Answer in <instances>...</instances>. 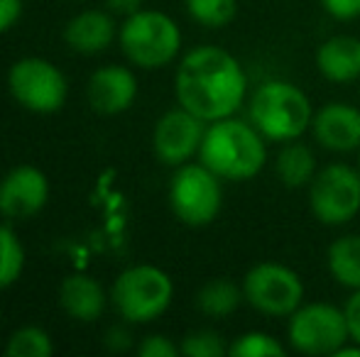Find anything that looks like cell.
<instances>
[{"mask_svg": "<svg viewBox=\"0 0 360 357\" xmlns=\"http://www.w3.org/2000/svg\"><path fill=\"white\" fill-rule=\"evenodd\" d=\"M174 93L181 108L206 123L231 118L248 95V74L228 49L204 44L186 54L176 67Z\"/></svg>", "mask_w": 360, "mask_h": 357, "instance_id": "cell-1", "label": "cell"}, {"mask_svg": "<svg viewBox=\"0 0 360 357\" xmlns=\"http://www.w3.org/2000/svg\"><path fill=\"white\" fill-rule=\"evenodd\" d=\"M199 162L223 181L255 179L267 164V144L250 120L221 118L209 123Z\"/></svg>", "mask_w": 360, "mask_h": 357, "instance_id": "cell-2", "label": "cell"}, {"mask_svg": "<svg viewBox=\"0 0 360 357\" xmlns=\"http://www.w3.org/2000/svg\"><path fill=\"white\" fill-rule=\"evenodd\" d=\"M250 123L270 142H292L311 130L314 108L309 95L289 81H265L250 95Z\"/></svg>", "mask_w": 360, "mask_h": 357, "instance_id": "cell-3", "label": "cell"}, {"mask_svg": "<svg viewBox=\"0 0 360 357\" xmlns=\"http://www.w3.org/2000/svg\"><path fill=\"white\" fill-rule=\"evenodd\" d=\"M120 47L140 69H162L181 49V29L160 10H138L120 27Z\"/></svg>", "mask_w": 360, "mask_h": 357, "instance_id": "cell-4", "label": "cell"}, {"mask_svg": "<svg viewBox=\"0 0 360 357\" xmlns=\"http://www.w3.org/2000/svg\"><path fill=\"white\" fill-rule=\"evenodd\" d=\"M346 311L326 301L302 304L287 318V343L294 353L309 357H333L348 343Z\"/></svg>", "mask_w": 360, "mask_h": 357, "instance_id": "cell-5", "label": "cell"}, {"mask_svg": "<svg viewBox=\"0 0 360 357\" xmlns=\"http://www.w3.org/2000/svg\"><path fill=\"white\" fill-rule=\"evenodd\" d=\"M174 299L169 274L152 264L125 269L113 284V304L130 323H150L160 318Z\"/></svg>", "mask_w": 360, "mask_h": 357, "instance_id": "cell-6", "label": "cell"}, {"mask_svg": "<svg viewBox=\"0 0 360 357\" xmlns=\"http://www.w3.org/2000/svg\"><path fill=\"white\" fill-rule=\"evenodd\" d=\"M221 177H216L204 164H181L176 167L169 184V206L172 213L191 228L211 225L221 213L223 186Z\"/></svg>", "mask_w": 360, "mask_h": 357, "instance_id": "cell-7", "label": "cell"}, {"mask_svg": "<svg viewBox=\"0 0 360 357\" xmlns=\"http://www.w3.org/2000/svg\"><path fill=\"white\" fill-rule=\"evenodd\" d=\"M243 296L250 309L270 318H289L304 304V281L280 262H257L243 276Z\"/></svg>", "mask_w": 360, "mask_h": 357, "instance_id": "cell-8", "label": "cell"}, {"mask_svg": "<svg viewBox=\"0 0 360 357\" xmlns=\"http://www.w3.org/2000/svg\"><path fill=\"white\" fill-rule=\"evenodd\" d=\"M309 208L328 228L351 223L360 213V169L351 164H326L309 184Z\"/></svg>", "mask_w": 360, "mask_h": 357, "instance_id": "cell-9", "label": "cell"}, {"mask_svg": "<svg viewBox=\"0 0 360 357\" xmlns=\"http://www.w3.org/2000/svg\"><path fill=\"white\" fill-rule=\"evenodd\" d=\"M8 88L22 108L32 113H57L67 100V79L54 64L25 57L8 72Z\"/></svg>", "mask_w": 360, "mask_h": 357, "instance_id": "cell-10", "label": "cell"}, {"mask_svg": "<svg viewBox=\"0 0 360 357\" xmlns=\"http://www.w3.org/2000/svg\"><path fill=\"white\" fill-rule=\"evenodd\" d=\"M206 120L189 113L186 108L167 110L155 125L152 133V147L162 164L167 167H181L189 162L194 154H199L204 142Z\"/></svg>", "mask_w": 360, "mask_h": 357, "instance_id": "cell-11", "label": "cell"}, {"mask_svg": "<svg viewBox=\"0 0 360 357\" xmlns=\"http://www.w3.org/2000/svg\"><path fill=\"white\" fill-rule=\"evenodd\" d=\"M49 198V181L39 169L30 164L10 169L0 179V213L5 218H30L39 213L47 206Z\"/></svg>", "mask_w": 360, "mask_h": 357, "instance_id": "cell-12", "label": "cell"}, {"mask_svg": "<svg viewBox=\"0 0 360 357\" xmlns=\"http://www.w3.org/2000/svg\"><path fill=\"white\" fill-rule=\"evenodd\" d=\"M311 135L328 152L351 154L360 149V110L351 103L331 100L314 113Z\"/></svg>", "mask_w": 360, "mask_h": 357, "instance_id": "cell-13", "label": "cell"}, {"mask_svg": "<svg viewBox=\"0 0 360 357\" xmlns=\"http://www.w3.org/2000/svg\"><path fill=\"white\" fill-rule=\"evenodd\" d=\"M89 103L101 115H118L135 103L138 79L125 67H103L89 79Z\"/></svg>", "mask_w": 360, "mask_h": 357, "instance_id": "cell-14", "label": "cell"}, {"mask_svg": "<svg viewBox=\"0 0 360 357\" xmlns=\"http://www.w3.org/2000/svg\"><path fill=\"white\" fill-rule=\"evenodd\" d=\"M316 69L331 83L360 81V37L333 34L316 49Z\"/></svg>", "mask_w": 360, "mask_h": 357, "instance_id": "cell-15", "label": "cell"}, {"mask_svg": "<svg viewBox=\"0 0 360 357\" xmlns=\"http://www.w3.org/2000/svg\"><path fill=\"white\" fill-rule=\"evenodd\" d=\"M115 37V25L110 15L101 13V10H86V13L76 15L69 20L67 29H64V39L72 49L81 54H101L113 44Z\"/></svg>", "mask_w": 360, "mask_h": 357, "instance_id": "cell-16", "label": "cell"}, {"mask_svg": "<svg viewBox=\"0 0 360 357\" xmlns=\"http://www.w3.org/2000/svg\"><path fill=\"white\" fill-rule=\"evenodd\" d=\"M59 304L67 311V316L81 321V323H91V321L101 318V314H103L105 294L96 279H91L86 274H72L62 281Z\"/></svg>", "mask_w": 360, "mask_h": 357, "instance_id": "cell-17", "label": "cell"}, {"mask_svg": "<svg viewBox=\"0 0 360 357\" xmlns=\"http://www.w3.org/2000/svg\"><path fill=\"white\" fill-rule=\"evenodd\" d=\"M316 157L311 147L304 142H285V147L275 157V174L287 189H309V184L316 177Z\"/></svg>", "mask_w": 360, "mask_h": 357, "instance_id": "cell-18", "label": "cell"}, {"mask_svg": "<svg viewBox=\"0 0 360 357\" xmlns=\"http://www.w3.org/2000/svg\"><path fill=\"white\" fill-rule=\"evenodd\" d=\"M326 267L333 281L346 289H360V235L348 233L341 235L328 245L326 252Z\"/></svg>", "mask_w": 360, "mask_h": 357, "instance_id": "cell-19", "label": "cell"}, {"mask_svg": "<svg viewBox=\"0 0 360 357\" xmlns=\"http://www.w3.org/2000/svg\"><path fill=\"white\" fill-rule=\"evenodd\" d=\"M245 301L243 286H238L233 279L218 276V279L206 281L196 294V309L209 318H228L233 316L240 304Z\"/></svg>", "mask_w": 360, "mask_h": 357, "instance_id": "cell-20", "label": "cell"}, {"mask_svg": "<svg viewBox=\"0 0 360 357\" xmlns=\"http://www.w3.org/2000/svg\"><path fill=\"white\" fill-rule=\"evenodd\" d=\"M184 5L189 18L209 29L226 27L238 15V0H184Z\"/></svg>", "mask_w": 360, "mask_h": 357, "instance_id": "cell-21", "label": "cell"}, {"mask_svg": "<svg viewBox=\"0 0 360 357\" xmlns=\"http://www.w3.org/2000/svg\"><path fill=\"white\" fill-rule=\"evenodd\" d=\"M228 355L231 357H285L287 348L275 338L272 333L265 330H248V333L233 338L228 345Z\"/></svg>", "mask_w": 360, "mask_h": 357, "instance_id": "cell-22", "label": "cell"}, {"mask_svg": "<svg viewBox=\"0 0 360 357\" xmlns=\"http://www.w3.org/2000/svg\"><path fill=\"white\" fill-rule=\"evenodd\" d=\"M25 267V250L20 245L18 235L0 225V289H8L20 279Z\"/></svg>", "mask_w": 360, "mask_h": 357, "instance_id": "cell-23", "label": "cell"}, {"mask_svg": "<svg viewBox=\"0 0 360 357\" xmlns=\"http://www.w3.org/2000/svg\"><path fill=\"white\" fill-rule=\"evenodd\" d=\"M54 350L49 335L37 325H27L20 328L10 335L8 345H5V355L8 357H49Z\"/></svg>", "mask_w": 360, "mask_h": 357, "instance_id": "cell-24", "label": "cell"}, {"mask_svg": "<svg viewBox=\"0 0 360 357\" xmlns=\"http://www.w3.org/2000/svg\"><path fill=\"white\" fill-rule=\"evenodd\" d=\"M181 355L186 357H223L228 355V345L223 343V338L216 330L201 328V330H191L189 335H184L179 345Z\"/></svg>", "mask_w": 360, "mask_h": 357, "instance_id": "cell-25", "label": "cell"}, {"mask_svg": "<svg viewBox=\"0 0 360 357\" xmlns=\"http://www.w3.org/2000/svg\"><path fill=\"white\" fill-rule=\"evenodd\" d=\"M179 353V345L172 343L167 335H147L143 343L138 345L140 357H176Z\"/></svg>", "mask_w": 360, "mask_h": 357, "instance_id": "cell-26", "label": "cell"}, {"mask_svg": "<svg viewBox=\"0 0 360 357\" xmlns=\"http://www.w3.org/2000/svg\"><path fill=\"white\" fill-rule=\"evenodd\" d=\"M323 13L338 22H351L360 18V0H319Z\"/></svg>", "mask_w": 360, "mask_h": 357, "instance_id": "cell-27", "label": "cell"}, {"mask_svg": "<svg viewBox=\"0 0 360 357\" xmlns=\"http://www.w3.org/2000/svg\"><path fill=\"white\" fill-rule=\"evenodd\" d=\"M346 311V321H348V335H351L353 343L360 345V289H356L351 294V299L343 306Z\"/></svg>", "mask_w": 360, "mask_h": 357, "instance_id": "cell-28", "label": "cell"}, {"mask_svg": "<svg viewBox=\"0 0 360 357\" xmlns=\"http://www.w3.org/2000/svg\"><path fill=\"white\" fill-rule=\"evenodd\" d=\"M20 13H22L20 0H0V32L13 27L18 22Z\"/></svg>", "mask_w": 360, "mask_h": 357, "instance_id": "cell-29", "label": "cell"}, {"mask_svg": "<svg viewBox=\"0 0 360 357\" xmlns=\"http://www.w3.org/2000/svg\"><path fill=\"white\" fill-rule=\"evenodd\" d=\"M105 5H108V10H113V13L118 15H133L138 13V10H143V0H105Z\"/></svg>", "mask_w": 360, "mask_h": 357, "instance_id": "cell-30", "label": "cell"}, {"mask_svg": "<svg viewBox=\"0 0 360 357\" xmlns=\"http://www.w3.org/2000/svg\"><path fill=\"white\" fill-rule=\"evenodd\" d=\"M358 169H360V162H358Z\"/></svg>", "mask_w": 360, "mask_h": 357, "instance_id": "cell-31", "label": "cell"}]
</instances>
